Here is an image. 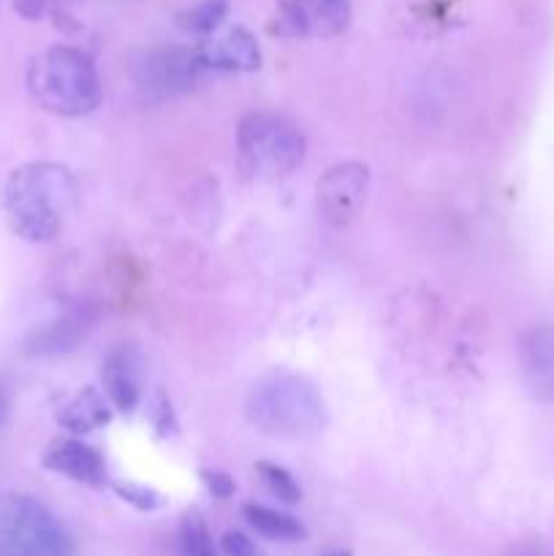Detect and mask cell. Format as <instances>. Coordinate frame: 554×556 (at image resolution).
I'll list each match as a JSON object with an SVG mask.
<instances>
[{
    "mask_svg": "<svg viewBox=\"0 0 554 556\" xmlns=\"http://www.w3.org/2000/svg\"><path fill=\"white\" fill-rule=\"evenodd\" d=\"M79 188L71 172L58 163H25L3 185V210L16 237L47 244L63 231L65 215L76 206Z\"/></svg>",
    "mask_w": 554,
    "mask_h": 556,
    "instance_id": "obj_1",
    "label": "cell"
},
{
    "mask_svg": "<svg viewBox=\"0 0 554 556\" xmlns=\"http://www.w3.org/2000/svg\"><path fill=\"white\" fill-rule=\"evenodd\" d=\"M248 418L269 438L304 440L326 427V402L307 378L275 369L250 389Z\"/></svg>",
    "mask_w": 554,
    "mask_h": 556,
    "instance_id": "obj_2",
    "label": "cell"
},
{
    "mask_svg": "<svg viewBox=\"0 0 554 556\" xmlns=\"http://www.w3.org/2000/svg\"><path fill=\"white\" fill-rule=\"evenodd\" d=\"M27 90L33 101L60 117H81L101 103V79L81 49L52 47L27 65Z\"/></svg>",
    "mask_w": 554,
    "mask_h": 556,
    "instance_id": "obj_3",
    "label": "cell"
},
{
    "mask_svg": "<svg viewBox=\"0 0 554 556\" xmlns=\"http://www.w3.org/2000/svg\"><path fill=\"white\" fill-rule=\"evenodd\" d=\"M237 150L244 172L261 179H275L302 166L307 144L291 119L272 112H253L239 123Z\"/></svg>",
    "mask_w": 554,
    "mask_h": 556,
    "instance_id": "obj_4",
    "label": "cell"
},
{
    "mask_svg": "<svg viewBox=\"0 0 554 556\" xmlns=\"http://www.w3.org/2000/svg\"><path fill=\"white\" fill-rule=\"evenodd\" d=\"M0 556H74V541L43 503L27 494H3Z\"/></svg>",
    "mask_w": 554,
    "mask_h": 556,
    "instance_id": "obj_5",
    "label": "cell"
},
{
    "mask_svg": "<svg viewBox=\"0 0 554 556\" xmlns=\"http://www.w3.org/2000/svg\"><path fill=\"white\" fill-rule=\"evenodd\" d=\"M369 172L362 163H337L315 185V206L320 220L329 226L342 228L358 217L367 204Z\"/></svg>",
    "mask_w": 554,
    "mask_h": 556,
    "instance_id": "obj_6",
    "label": "cell"
},
{
    "mask_svg": "<svg viewBox=\"0 0 554 556\" xmlns=\"http://www.w3.org/2000/svg\"><path fill=\"white\" fill-rule=\"evenodd\" d=\"M204 65H201L199 52L196 49L168 47V49H152L141 58L136 65V81L141 90H147L155 98H172L179 92L193 90L204 76Z\"/></svg>",
    "mask_w": 554,
    "mask_h": 556,
    "instance_id": "obj_7",
    "label": "cell"
},
{
    "mask_svg": "<svg viewBox=\"0 0 554 556\" xmlns=\"http://www.w3.org/2000/svg\"><path fill=\"white\" fill-rule=\"evenodd\" d=\"M525 391L541 405H554V326H532L516 342Z\"/></svg>",
    "mask_w": 554,
    "mask_h": 556,
    "instance_id": "obj_8",
    "label": "cell"
},
{
    "mask_svg": "<svg viewBox=\"0 0 554 556\" xmlns=\"http://www.w3.org/2000/svg\"><path fill=\"white\" fill-rule=\"evenodd\" d=\"M351 25V0H286L280 9V33L331 38Z\"/></svg>",
    "mask_w": 554,
    "mask_h": 556,
    "instance_id": "obj_9",
    "label": "cell"
},
{
    "mask_svg": "<svg viewBox=\"0 0 554 556\" xmlns=\"http://www.w3.org/2000/svg\"><path fill=\"white\" fill-rule=\"evenodd\" d=\"M98 309L92 304H79V307L65 309L60 318L38 329L36 334L27 340L25 353L27 356H65V353L76 351L81 342L90 337L96 329Z\"/></svg>",
    "mask_w": 554,
    "mask_h": 556,
    "instance_id": "obj_10",
    "label": "cell"
},
{
    "mask_svg": "<svg viewBox=\"0 0 554 556\" xmlns=\"http://www.w3.org/2000/svg\"><path fill=\"white\" fill-rule=\"evenodd\" d=\"M196 52L206 71H255L261 65L259 43L244 27L212 33Z\"/></svg>",
    "mask_w": 554,
    "mask_h": 556,
    "instance_id": "obj_11",
    "label": "cell"
},
{
    "mask_svg": "<svg viewBox=\"0 0 554 556\" xmlns=\"http://www.w3.org/2000/svg\"><path fill=\"white\" fill-rule=\"evenodd\" d=\"M103 394L106 402L119 413L136 410L141 400V367L139 356L130 348L119 345L109 351L106 362L101 369Z\"/></svg>",
    "mask_w": 554,
    "mask_h": 556,
    "instance_id": "obj_12",
    "label": "cell"
},
{
    "mask_svg": "<svg viewBox=\"0 0 554 556\" xmlns=\"http://www.w3.org/2000/svg\"><path fill=\"white\" fill-rule=\"evenodd\" d=\"M43 467L76 483H85V486H101L106 481L103 456L81 440H60V443L49 445L43 454Z\"/></svg>",
    "mask_w": 554,
    "mask_h": 556,
    "instance_id": "obj_13",
    "label": "cell"
},
{
    "mask_svg": "<svg viewBox=\"0 0 554 556\" xmlns=\"http://www.w3.org/2000/svg\"><path fill=\"white\" fill-rule=\"evenodd\" d=\"M112 410H109V402L98 394L96 389H81L74 400L65 402L58 410V424L68 432L85 434L96 432V429L106 427Z\"/></svg>",
    "mask_w": 554,
    "mask_h": 556,
    "instance_id": "obj_14",
    "label": "cell"
},
{
    "mask_svg": "<svg viewBox=\"0 0 554 556\" xmlns=\"http://www.w3.org/2000/svg\"><path fill=\"white\" fill-rule=\"evenodd\" d=\"M244 519H248V525L253 527L259 535L272 538V541L293 543V541H302V538L307 535L302 521L282 514V510L266 508V505H244Z\"/></svg>",
    "mask_w": 554,
    "mask_h": 556,
    "instance_id": "obj_15",
    "label": "cell"
},
{
    "mask_svg": "<svg viewBox=\"0 0 554 556\" xmlns=\"http://www.w3.org/2000/svg\"><path fill=\"white\" fill-rule=\"evenodd\" d=\"M226 0H201V3L190 5V9L179 16V25L188 33H196V36H212V33L221 27V22L226 20Z\"/></svg>",
    "mask_w": 554,
    "mask_h": 556,
    "instance_id": "obj_16",
    "label": "cell"
},
{
    "mask_svg": "<svg viewBox=\"0 0 554 556\" xmlns=\"http://www.w3.org/2000/svg\"><path fill=\"white\" fill-rule=\"evenodd\" d=\"M255 472H259L266 492H269L272 497L280 500V503L293 505L302 500V489H299V483L293 481V476L286 470V467L269 465V462H259V465H255Z\"/></svg>",
    "mask_w": 554,
    "mask_h": 556,
    "instance_id": "obj_17",
    "label": "cell"
},
{
    "mask_svg": "<svg viewBox=\"0 0 554 556\" xmlns=\"http://www.w3.org/2000/svg\"><path fill=\"white\" fill-rule=\"evenodd\" d=\"M179 548H182V556H217L210 527L199 514H188L179 525Z\"/></svg>",
    "mask_w": 554,
    "mask_h": 556,
    "instance_id": "obj_18",
    "label": "cell"
},
{
    "mask_svg": "<svg viewBox=\"0 0 554 556\" xmlns=\"http://www.w3.org/2000/svg\"><path fill=\"white\" fill-rule=\"evenodd\" d=\"M114 492L119 494V500L134 505L136 510H158L166 505V497L161 492L141 486V483H114Z\"/></svg>",
    "mask_w": 554,
    "mask_h": 556,
    "instance_id": "obj_19",
    "label": "cell"
},
{
    "mask_svg": "<svg viewBox=\"0 0 554 556\" xmlns=\"http://www.w3.org/2000/svg\"><path fill=\"white\" fill-rule=\"evenodd\" d=\"M223 552H226V556H264V552L242 532H228L223 538Z\"/></svg>",
    "mask_w": 554,
    "mask_h": 556,
    "instance_id": "obj_20",
    "label": "cell"
},
{
    "mask_svg": "<svg viewBox=\"0 0 554 556\" xmlns=\"http://www.w3.org/2000/svg\"><path fill=\"white\" fill-rule=\"evenodd\" d=\"M201 481H204V486L210 489L212 497L226 500V497H231V494H234V481L226 476V472H221V470H204V472H201Z\"/></svg>",
    "mask_w": 554,
    "mask_h": 556,
    "instance_id": "obj_21",
    "label": "cell"
},
{
    "mask_svg": "<svg viewBox=\"0 0 554 556\" xmlns=\"http://www.w3.org/2000/svg\"><path fill=\"white\" fill-rule=\"evenodd\" d=\"M11 3H14V9L20 11L22 16H27V20H38V16H43V11L49 9L52 0H11Z\"/></svg>",
    "mask_w": 554,
    "mask_h": 556,
    "instance_id": "obj_22",
    "label": "cell"
},
{
    "mask_svg": "<svg viewBox=\"0 0 554 556\" xmlns=\"http://www.w3.org/2000/svg\"><path fill=\"white\" fill-rule=\"evenodd\" d=\"M508 556H554V548H546V546H521V548H514Z\"/></svg>",
    "mask_w": 554,
    "mask_h": 556,
    "instance_id": "obj_23",
    "label": "cell"
},
{
    "mask_svg": "<svg viewBox=\"0 0 554 556\" xmlns=\"http://www.w3.org/2000/svg\"><path fill=\"white\" fill-rule=\"evenodd\" d=\"M5 413H9V396H5L3 386H0V427H3L5 421Z\"/></svg>",
    "mask_w": 554,
    "mask_h": 556,
    "instance_id": "obj_24",
    "label": "cell"
},
{
    "mask_svg": "<svg viewBox=\"0 0 554 556\" xmlns=\"http://www.w3.org/2000/svg\"><path fill=\"white\" fill-rule=\"evenodd\" d=\"M335 556H351V554H335Z\"/></svg>",
    "mask_w": 554,
    "mask_h": 556,
    "instance_id": "obj_25",
    "label": "cell"
}]
</instances>
